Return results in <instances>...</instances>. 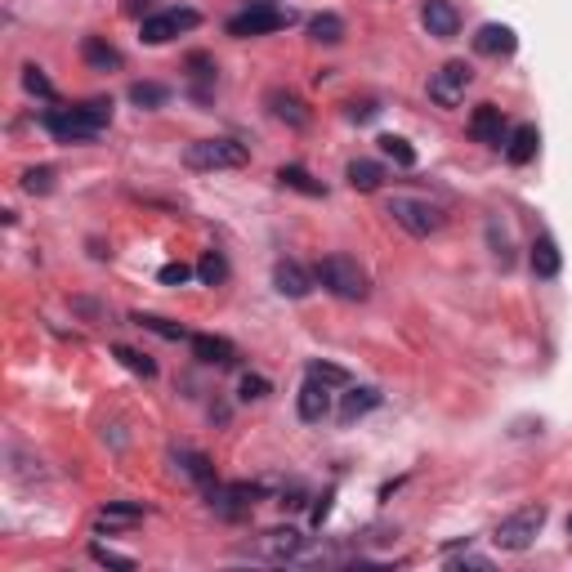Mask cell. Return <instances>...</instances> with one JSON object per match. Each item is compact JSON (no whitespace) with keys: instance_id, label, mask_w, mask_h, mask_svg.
Listing matches in <instances>:
<instances>
[{"instance_id":"cell-1","label":"cell","mask_w":572,"mask_h":572,"mask_svg":"<svg viewBox=\"0 0 572 572\" xmlns=\"http://www.w3.org/2000/svg\"><path fill=\"white\" fill-rule=\"evenodd\" d=\"M112 121V99H90L81 108H50L45 112V130L59 143H90Z\"/></svg>"},{"instance_id":"cell-2","label":"cell","mask_w":572,"mask_h":572,"mask_svg":"<svg viewBox=\"0 0 572 572\" xmlns=\"http://www.w3.org/2000/svg\"><path fill=\"white\" fill-rule=\"evenodd\" d=\"M246 161H251V152L237 139H202L184 152L188 170H237V166H246Z\"/></svg>"},{"instance_id":"cell-3","label":"cell","mask_w":572,"mask_h":572,"mask_svg":"<svg viewBox=\"0 0 572 572\" xmlns=\"http://www.w3.org/2000/svg\"><path fill=\"white\" fill-rule=\"evenodd\" d=\"M318 282L327 286L331 295H340V300H367V273H362L349 255H327V260L318 264Z\"/></svg>"},{"instance_id":"cell-4","label":"cell","mask_w":572,"mask_h":572,"mask_svg":"<svg viewBox=\"0 0 572 572\" xmlns=\"http://www.w3.org/2000/svg\"><path fill=\"white\" fill-rule=\"evenodd\" d=\"M541 523H546V505H523V510H514L510 519H501L497 546L501 550H528L532 541H537Z\"/></svg>"},{"instance_id":"cell-5","label":"cell","mask_w":572,"mask_h":572,"mask_svg":"<svg viewBox=\"0 0 572 572\" xmlns=\"http://www.w3.org/2000/svg\"><path fill=\"white\" fill-rule=\"evenodd\" d=\"M282 27H291V14L286 9H273V5H251L242 9V14L228 18V36H269V32H282Z\"/></svg>"},{"instance_id":"cell-6","label":"cell","mask_w":572,"mask_h":572,"mask_svg":"<svg viewBox=\"0 0 572 572\" xmlns=\"http://www.w3.org/2000/svg\"><path fill=\"white\" fill-rule=\"evenodd\" d=\"M389 215H394L412 237H429V233L443 228V211L421 202V197H394V202H389Z\"/></svg>"},{"instance_id":"cell-7","label":"cell","mask_w":572,"mask_h":572,"mask_svg":"<svg viewBox=\"0 0 572 572\" xmlns=\"http://www.w3.org/2000/svg\"><path fill=\"white\" fill-rule=\"evenodd\" d=\"M470 81H474V72L465 63H443V68L429 76V99L438 108H456L465 99V90H470Z\"/></svg>"},{"instance_id":"cell-8","label":"cell","mask_w":572,"mask_h":572,"mask_svg":"<svg viewBox=\"0 0 572 572\" xmlns=\"http://www.w3.org/2000/svg\"><path fill=\"white\" fill-rule=\"evenodd\" d=\"M197 23H202L197 9H166V14L143 18V41H148V45H166V41H175L179 32H193Z\"/></svg>"},{"instance_id":"cell-9","label":"cell","mask_w":572,"mask_h":572,"mask_svg":"<svg viewBox=\"0 0 572 572\" xmlns=\"http://www.w3.org/2000/svg\"><path fill=\"white\" fill-rule=\"evenodd\" d=\"M295 550H300V532H291V528H273V532H264L255 546H246L242 555H251V559H273V564H282V559H291Z\"/></svg>"},{"instance_id":"cell-10","label":"cell","mask_w":572,"mask_h":572,"mask_svg":"<svg viewBox=\"0 0 572 572\" xmlns=\"http://www.w3.org/2000/svg\"><path fill=\"white\" fill-rule=\"evenodd\" d=\"M251 505H255V488H246V483H228V488L211 492V510L219 519H242V514H251Z\"/></svg>"},{"instance_id":"cell-11","label":"cell","mask_w":572,"mask_h":572,"mask_svg":"<svg viewBox=\"0 0 572 572\" xmlns=\"http://www.w3.org/2000/svg\"><path fill=\"white\" fill-rule=\"evenodd\" d=\"M421 18H425L429 36H438V41H452V36L461 32V14H456L452 0H425Z\"/></svg>"},{"instance_id":"cell-12","label":"cell","mask_w":572,"mask_h":572,"mask_svg":"<svg viewBox=\"0 0 572 572\" xmlns=\"http://www.w3.org/2000/svg\"><path fill=\"white\" fill-rule=\"evenodd\" d=\"M470 135L479 143H488V148H501V143H505V117H501L497 103H479V108H474Z\"/></svg>"},{"instance_id":"cell-13","label":"cell","mask_w":572,"mask_h":572,"mask_svg":"<svg viewBox=\"0 0 572 572\" xmlns=\"http://www.w3.org/2000/svg\"><path fill=\"white\" fill-rule=\"evenodd\" d=\"M327 412H331V394H327V380L309 376V380H304V389H300V421L318 425V421H327Z\"/></svg>"},{"instance_id":"cell-14","label":"cell","mask_w":572,"mask_h":572,"mask_svg":"<svg viewBox=\"0 0 572 572\" xmlns=\"http://www.w3.org/2000/svg\"><path fill=\"white\" fill-rule=\"evenodd\" d=\"M514 32L505 23H483L479 27V36H474V50L479 54H488V59H501V54H514Z\"/></svg>"},{"instance_id":"cell-15","label":"cell","mask_w":572,"mask_h":572,"mask_svg":"<svg viewBox=\"0 0 572 572\" xmlns=\"http://www.w3.org/2000/svg\"><path fill=\"white\" fill-rule=\"evenodd\" d=\"M273 286H278L286 300H304V295L313 291V278H309V273H304L295 260H282L278 269H273Z\"/></svg>"},{"instance_id":"cell-16","label":"cell","mask_w":572,"mask_h":572,"mask_svg":"<svg viewBox=\"0 0 572 572\" xmlns=\"http://www.w3.org/2000/svg\"><path fill=\"white\" fill-rule=\"evenodd\" d=\"M559 264H564V255H559L555 237H537L532 242V273L537 278H559Z\"/></svg>"},{"instance_id":"cell-17","label":"cell","mask_w":572,"mask_h":572,"mask_svg":"<svg viewBox=\"0 0 572 572\" xmlns=\"http://www.w3.org/2000/svg\"><path fill=\"white\" fill-rule=\"evenodd\" d=\"M537 143H541L537 126H519L510 139H505V157H510L514 166H528V161L537 157Z\"/></svg>"},{"instance_id":"cell-18","label":"cell","mask_w":572,"mask_h":572,"mask_svg":"<svg viewBox=\"0 0 572 572\" xmlns=\"http://www.w3.org/2000/svg\"><path fill=\"white\" fill-rule=\"evenodd\" d=\"M376 407H380V389H371V385L349 389V394H345V407H340V421H345V425H354L358 416L376 412Z\"/></svg>"},{"instance_id":"cell-19","label":"cell","mask_w":572,"mask_h":572,"mask_svg":"<svg viewBox=\"0 0 572 572\" xmlns=\"http://www.w3.org/2000/svg\"><path fill=\"white\" fill-rule=\"evenodd\" d=\"M349 188H358V193H376L380 184H385V170L376 166V161H349Z\"/></svg>"},{"instance_id":"cell-20","label":"cell","mask_w":572,"mask_h":572,"mask_svg":"<svg viewBox=\"0 0 572 572\" xmlns=\"http://www.w3.org/2000/svg\"><path fill=\"white\" fill-rule=\"evenodd\" d=\"M193 354L202 362H219V367H228L233 362V345L219 336H193Z\"/></svg>"},{"instance_id":"cell-21","label":"cell","mask_w":572,"mask_h":572,"mask_svg":"<svg viewBox=\"0 0 572 572\" xmlns=\"http://www.w3.org/2000/svg\"><path fill=\"white\" fill-rule=\"evenodd\" d=\"M269 108H273V117L291 121V126H304V121H309V112H304V103L295 99V94H282V90H273V94H269Z\"/></svg>"},{"instance_id":"cell-22","label":"cell","mask_w":572,"mask_h":572,"mask_svg":"<svg viewBox=\"0 0 572 572\" xmlns=\"http://www.w3.org/2000/svg\"><path fill=\"white\" fill-rule=\"evenodd\" d=\"M85 63H90V68H99V72H108V68H121V54L112 50V45H103L99 36H90V41H85Z\"/></svg>"},{"instance_id":"cell-23","label":"cell","mask_w":572,"mask_h":572,"mask_svg":"<svg viewBox=\"0 0 572 572\" xmlns=\"http://www.w3.org/2000/svg\"><path fill=\"white\" fill-rule=\"evenodd\" d=\"M278 179H282L286 188H295V193H309V197H327V188H322L318 179H309V175H304L300 166H282V170H278Z\"/></svg>"},{"instance_id":"cell-24","label":"cell","mask_w":572,"mask_h":572,"mask_svg":"<svg viewBox=\"0 0 572 572\" xmlns=\"http://www.w3.org/2000/svg\"><path fill=\"white\" fill-rule=\"evenodd\" d=\"M170 99L166 85H152V81H139L130 85V103H139V108H161V103Z\"/></svg>"},{"instance_id":"cell-25","label":"cell","mask_w":572,"mask_h":572,"mask_svg":"<svg viewBox=\"0 0 572 572\" xmlns=\"http://www.w3.org/2000/svg\"><path fill=\"white\" fill-rule=\"evenodd\" d=\"M139 519H143L139 505H108V510L99 514L103 528H130V523H139Z\"/></svg>"},{"instance_id":"cell-26","label":"cell","mask_w":572,"mask_h":572,"mask_svg":"<svg viewBox=\"0 0 572 572\" xmlns=\"http://www.w3.org/2000/svg\"><path fill=\"white\" fill-rule=\"evenodd\" d=\"M197 278H202L206 286H219L228 278V264H224V255H215V251H206L202 255V264H197Z\"/></svg>"},{"instance_id":"cell-27","label":"cell","mask_w":572,"mask_h":572,"mask_svg":"<svg viewBox=\"0 0 572 572\" xmlns=\"http://www.w3.org/2000/svg\"><path fill=\"white\" fill-rule=\"evenodd\" d=\"M309 32H313V36H318V41L336 45V41H340V36H345V23H340V18H336V14H318V18H313V23H309Z\"/></svg>"},{"instance_id":"cell-28","label":"cell","mask_w":572,"mask_h":572,"mask_svg":"<svg viewBox=\"0 0 572 572\" xmlns=\"http://www.w3.org/2000/svg\"><path fill=\"white\" fill-rule=\"evenodd\" d=\"M179 465H184V474H188V479H197V483H211L215 479L211 461H206L202 452H179Z\"/></svg>"},{"instance_id":"cell-29","label":"cell","mask_w":572,"mask_h":572,"mask_svg":"<svg viewBox=\"0 0 572 572\" xmlns=\"http://www.w3.org/2000/svg\"><path fill=\"white\" fill-rule=\"evenodd\" d=\"M380 152H385V157H394L398 166H416V152H412V143H407V139H398V135H385V139H380Z\"/></svg>"},{"instance_id":"cell-30","label":"cell","mask_w":572,"mask_h":572,"mask_svg":"<svg viewBox=\"0 0 572 572\" xmlns=\"http://www.w3.org/2000/svg\"><path fill=\"white\" fill-rule=\"evenodd\" d=\"M23 85L32 94H41V99H54V85H50V76H45L41 68H23Z\"/></svg>"},{"instance_id":"cell-31","label":"cell","mask_w":572,"mask_h":572,"mask_svg":"<svg viewBox=\"0 0 572 572\" xmlns=\"http://www.w3.org/2000/svg\"><path fill=\"white\" fill-rule=\"evenodd\" d=\"M117 358L126 362V367L135 371V376H157V362L143 358V354H135V349H117Z\"/></svg>"},{"instance_id":"cell-32","label":"cell","mask_w":572,"mask_h":572,"mask_svg":"<svg viewBox=\"0 0 572 572\" xmlns=\"http://www.w3.org/2000/svg\"><path fill=\"white\" fill-rule=\"evenodd\" d=\"M23 188H27V193H50V188H54V170H50V166L27 170V175H23Z\"/></svg>"},{"instance_id":"cell-33","label":"cell","mask_w":572,"mask_h":572,"mask_svg":"<svg viewBox=\"0 0 572 572\" xmlns=\"http://www.w3.org/2000/svg\"><path fill=\"white\" fill-rule=\"evenodd\" d=\"M309 376H318V380H327V385H349V371H340V367H331V362H309Z\"/></svg>"},{"instance_id":"cell-34","label":"cell","mask_w":572,"mask_h":572,"mask_svg":"<svg viewBox=\"0 0 572 572\" xmlns=\"http://www.w3.org/2000/svg\"><path fill=\"white\" fill-rule=\"evenodd\" d=\"M135 322L148 331H157V336H166V340H184V327H175V322H166V318H135Z\"/></svg>"},{"instance_id":"cell-35","label":"cell","mask_w":572,"mask_h":572,"mask_svg":"<svg viewBox=\"0 0 572 572\" xmlns=\"http://www.w3.org/2000/svg\"><path fill=\"white\" fill-rule=\"evenodd\" d=\"M242 398L251 403V398H269V380L264 376H242Z\"/></svg>"},{"instance_id":"cell-36","label":"cell","mask_w":572,"mask_h":572,"mask_svg":"<svg viewBox=\"0 0 572 572\" xmlns=\"http://www.w3.org/2000/svg\"><path fill=\"white\" fill-rule=\"evenodd\" d=\"M188 278H193L188 264H166V269H161V282H166V286H184Z\"/></svg>"},{"instance_id":"cell-37","label":"cell","mask_w":572,"mask_h":572,"mask_svg":"<svg viewBox=\"0 0 572 572\" xmlns=\"http://www.w3.org/2000/svg\"><path fill=\"white\" fill-rule=\"evenodd\" d=\"M94 559H99V564H112V568H135V559L112 555V550H103V546H94Z\"/></svg>"},{"instance_id":"cell-38","label":"cell","mask_w":572,"mask_h":572,"mask_svg":"<svg viewBox=\"0 0 572 572\" xmlns=\"http://www.w3.org/2000/svg\"><path fill=\"white\" fill-rule=\"evenodd\" d=\"M456 568H488V559H479V555H465Z\"/></svg>"},{"instance_id":"cell-39","label":"cell","mask_w":572,"mask_h":572,"mask_svg":"<svg viewBox=\"0 0 572 572\" xmlns=\"http://www.w3.org/2000/svg\"><path fill=\"white\" fill-rule=\"evenodd\" d=\"M568 532H572V519H568Z\"/></svg>"}]
</instances>
